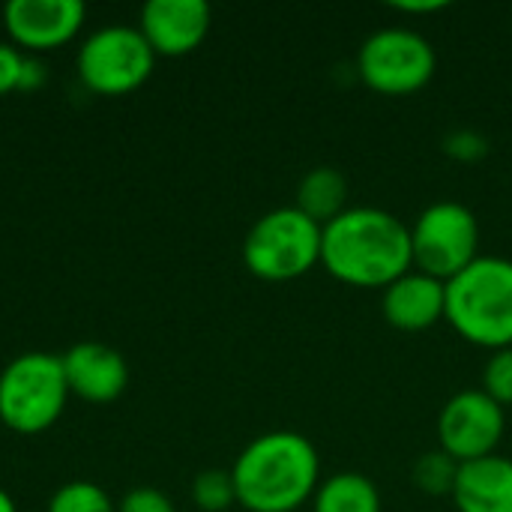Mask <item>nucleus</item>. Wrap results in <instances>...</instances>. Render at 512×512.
<instances>
[{
    "label": "nucleus",
    "instance_id": "obj_24",
    "mask_svg": "<svg viewBox=\"0 0 512 512\" xmlns=\"http://www.w3.org/2000/svg\"><path fill=\"white\" fill-rule=\"evenodd\" d=\"M393 12H405V15H432V12H441L447 9V3L441 0H426V3H390Z\"/></svg>",
    "mask_w": 512,
    "mask_h": 512
},
{
    "label": "nucleus",
    "instance_id": "obj_2",
    "mask_svg": "<svg viewBox=\"0 0 512 512\" xmlns=\"http://www.w3.org/2000/svg\"><path fill=\"white\" fill-rule=\"evenodd\" d=\"M237 504L249 512H300L321 486L318 447L294 429L264 432L249 441L234 468Z\"/></svg>",
    "mask_w": 512,
    "mask_h": 512
},
{
    "label": "nucleus",
    "instance_id": "obj_15",
    "mask_svg": "<svg viewBox=\"0 0 512 512\" xmlns=\"http://www.w3.org/2000/svg\"><path fill=\"white\" fill-rule=\"evenodd\" d=\"M348 195H351L348 177L333 165H318L306 171L303 180L297 183L294 207L324 228L348 210Z\"/></svg>",
    "mask_w": 512,
    "mask_h": 512
},
{
    "label": "nucleus",
    "instance_id": "obj_12",
    "mask_svg": "<svg viewBox=\"0 0 512 512\" xmlns=\"http://www.w3.org/2000/svg\"><path fill=\"white\" fill-rule=\"evenodd\" d=\"M66 387L72 396L105 405L123 396L129 387V366L123 354L102 342H78L66 354H60Z\"/></svg>",
    "mask_w": 512,
    "mask_h": 512
},
{
    "label": "nucleus",
    "instance_id": "obj_3",
    "mask_svg": "<svg viewBox=\"0 0 512 512\" xmlns=\"http://www.w3.org/2000/svg\"><path fill=\"white\" fill-rule=\"evenodd\" d=\"M444 321L486 351L512 345V258L480 255L447 282Z\"/></svg>",
    "mask_w": 512,
    "mask_h": 512
},
{
    "label": "nucleus",
    "instance_id": "obj_20",
    "mask_svg": "<svg viewBox=\"0 0 512 512\" xmlns=\"http://www.w3.org/2000/svg\"><path fill=\"white\" fill-rule=\"evenodd\" d=\"M441 150L447 159H453L459 165H480L492 153V141L483 132L462 126V129H450L441 138Z\"/></svg>",
    "mask_w": 512,
    "mask_h": 512
},
{
    "label": "nucleus",
    "instance_id": "obj_9",
    "mask_svg": "<svg viewBox=\"0 0 512 512\" xmlns=\"http://www.w3.org/2000/svg\"><path fill=\"white\" fill-rule=\"evenodd\" d=\"M504 429L507 411L483 390H459L438 414V444L459 465L498 453Z\"/></svg>",
    "mask_w": 512,
    "mask_h": 512
},
{
    "label": "nucleus",
    "instance_id": "obj_8",
    "mask_svg": "<svg viewBox=\"0 0 512 512\" xmlns=\"http://www.w3.org/2000/svg\"><path fill=\"white\" fill-rule=\"evenodd\" d=\"M156 66V54L138 27L111 24L87 36L78 51V75L99 96L138 90Z\"/></svg>",
    "mask_w": 512,
    "mask_h": 512
},
{
    "label": "nucleus",
    "instance_id": "obj_16",
    "mask_svg": "<svg viewBox=\"0 0 512 512\" xmlns=\"http://www.w3.org/2000/svg\"><path fill=\"white\" fill-rule=\"evenodd\" d=\"M312 512H381V492L366 474L339 471L315 489Z\"/></svg>",
    "mask_w": 512,
    "mask_h": 512
},
{
    "label": "nucleus",
    "instance_id": "obj_11",
    "mask_svg": "<svg viewBox=\"0 0 512 512\" xmlns=\"http://www.w3.org/2000/svg\"><path fill=\"white\" fill-rule=\"evenodd\" d=\"M210 24L213 12L204 0H150L138 30L156 57H186L201 48Z\"/></svg>",
    "mask_w": 512,
    "mask_h": 512
},
{
    "label": "nucleus",
    "instance_id": "obj_25",
    "mask_svg": "<svg viewBox=\"0 0 512 512\" xmlns=\"http://www.w3.org/2000/svg\"><path fill=\"white\" fill-rule=\"evenodd\" d=\"M45 81V66L36 63L33 57L24 60V75H21V90H36Z\"/></svg>",
    "mask_w": 512,
    "mask_h": 512
},
{
    "label": "nucleus",
    "instance_id": "obj_1",
    "mask_svg": "<svg viewBox=\"0 0 512 512\" xmlns=\"http://www.w3.org/2000/svg\"><path fill=\"white\" fill-rule=\"evenodd\" d=\"M321 267L348 288H387L414 267L411 228L381 207H348L321 231Z\"/></svg>",
    "mask_w": 512,
    "mask_h": 512
},
{
    "label": "nucleus",
    "instance_id": "obj_14",
    "mask_svg": "<svg viewBox=\"0 0 512 512\" xmlns=\"http://www.w3.org/2000/svg\"><path fill=\"white\" fill-rule=\"evenodd\" d=\"M459 512H512V459L492 453L459 465L450 495Z\"/></svg>",
    "mask_w": 512,
    "mask_h": 512
},
{
    "label": "nucleus",
    "instance_id": "obj_6",
    "mask_svg": "<svg viewBox=\"0 0 512 512\" xmlns=\"http://www.w3.org/2000/svg\"><path fill=\"white\" fill-rule=\"evenodd\" d=\"M438 72L435 45L411 27H384L363 39L357 51L360 81L381 96L420 93Z\"/></svg>",
    "mask_w": 512,
    "mask_h": 512
},
{
    "label": "nucleus",
    "instance_id": "obj_19",
    "mask_svg": "<svg viewBox=\"0 0 512 512\" xmlns=\"http://www.w3.org/2000/svg\"><path fill=\"white\" fill-rule=\"evenodd\" d=\"M48 512H117L105 489L87 480H72L54 492L48 501Z\"/></svg>",
    "mask_w": 512,
    "mask_h": 512
},
{
    "label": "nucleus",
    "instance_id": "obj_5",
    "mask_svg": "<svg viewBox=\"0 0 512 512\" xmlns=\"http://www.w3.org/2000/svg\"><path fill=\"white\" fill-rule=\"evenodd\" d=\"M69 399L63 363L57 354L30 351L0 372V423L18 435L51 429Z\"/></svg>",
    "mask_w": 512,
    "mask_h": 512
},
{
    "label": "nucleus",
    "instance_id": "obj_10",
    "mask_svg": "<svg viewBox=\"0 0 512 512\" xmlns=\"http://www.w3.org/2000/svg\"><path fill=\"white\" fill-rule=\"evenodd\" d=\"M87 18L81 0H12L3 9L6 30L15 48L54 51L75 39Z\"/></svg>",
    "mask_w": 512,
    "mask_h": 512
},
{
    "label": "nucleus",
    "instance_id": "obj_23",
    "mask_svg": "<svg viewBox=\"0 0 512 512\" xmlns=\"http://www.w3.org/2000/svg\"><path fill=\"white\" fill-rule=\"evenodd\" d=\"M24 60L15 45L0 42V96H9L12 90H21V75H24Z\"/></svg>",
    "mask_w": 512,
    "mask_h": 512
},
{
    "label": "nucleus",
    "instance_id": "obj_4",
    "mask_svg": "<svg viewBox=\"0 0 512 512\" xmlns=\"http://www.w3.org/2000/svg\"><path fill=\"white\" fill-rule=\"evenodd\" d=\"M321 225L294 204L264 213L243 240V264L261 282H294L321 264Z\"/></svg>",
    "mask_w": 512,
    "mask_h": 512
},
{
    "label": "nucleus",
    "instance_id": "obj_21",
    "mask_svg": "<svg viewBox=\"0 0 512 512\" xmlns=\"http://www.w3.org/2000/svg\"><path fill=\"white\" fill-rule=\"evenodd\" d=\"M486 396H492L504 411L512 408V345L492 351V357L483 366V387Z\"/></svg>",
    "mask_w": 512,
    "mask_h": 512
},
{
    "label": "nucleus",
    "instance_id": "obj_17",
    "mask_svg": "<svg viewBox=\"0 0 512 512\" xmlns=\"http://www.w3.org/2000/svg\"><path fill=\"white\" fill-rule=\"evenodd\" d=\"M456 477H459V462L453 456H447L441 447L423 453L411 468V483L429 498H444V495L450 498Z\"/></svg>",
    "mask_w": 512,
    "mask_h": 512
},
{
    "label": "nucleus",
    "instance_id": "obj_22",
    "mask_svg": "<svg viewBox=\"0 0 512 512\" xmlns=\"http://www.w3.org/2000/svg\"><path fill=\"white\" fill-rule=\"evenodd\" d=\"M117 512H177L174 501L150 486H138L132 492L123 495V501L117 504Z\"/></svg>",
    "mask_w": 512,
    "mask_h": 512
},
{
    "label": "nucleus",
    "instance_id": "obj_7",
    "mask_svg": "<svg viewBox=\"0 0 512 512\" xmlns=\"http://www.w3.org/2000/svg\"><path fill=\"white\" fill-rule=\"evenodd\" d=\"M408 228L414 270L441 282H450L480 258V222L462 201H435Z\"/></svg>",
    "mask_w": 512,
    "mask_h": 512
},
{
    "label": "nucleus",
    "instance_id": "obj_26",
    "mask_svg": "<svg viewBox=\"0 0 512 512\" xmlns=\"http://www.w3.org/2000/svg\"><path fill=\"white\" fill-rule=\"evenodd\" d=\"M0 512H18L15 501H12L9 492H3V489H0Z\"/></svg>",
    "mask_w": 512,
    "mask_h": 512
},
{
    "label": "nucleus",
    "instance_id": "obj_18",
    "mask_svg": "<svg viewBox=\"0 0 512 512\" xmlns=\"http://www.w3.org/2000/svg\"><path fill=\"white\" fill-rule=\"evenodd\" d=\"M192 504L201 512H225L237 504V489L231 471L207 468L192 480Z\"/></svg>",
    "mask_w": 512,
    "mask_h": 512
},
{
    "label": "nucleus",
    "instance_id": "obj_13",
    "mask_svg": "<svg viewBox=\"0 0 512 512\" xmlns=\"http://www.w3.org/2000/svg\"><path fill=\"white\" fill-rule=\"evenodd\" d=\"M381 315L399 333H426L447 315V282L411 267L381 291Z\"/></svg>",
    "mask_w": 512,
    "mask_h": 512
}]
</instances>
